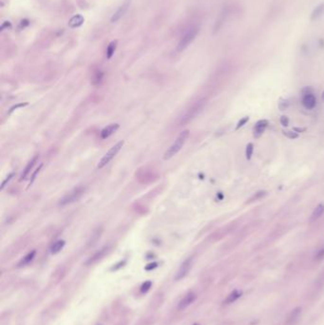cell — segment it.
Masks as SVG:
<instances>
[{"mask_svg":"<svg viewBox=\"0 0 324 325\" xmlns=\"http://www.w3.org/2000/svg\"><path fill=\"white\" fill-rule=\"evenodd\" d=\"M324 12V3H321L319 5H317L314 11H312L311 13V20L314 21V20H317V18H319L321 15L323 14Z\"/></svg>","mask_w":324,"mask_h":325,"instance_id":"cell-17","label":"cell"},{"mask_svg":"<svg viewBox=\"0 0 324 325\" xmlns=\"http://www.w3.org/2000/svg\"><path fill=\"white\" fill-rule=\"evenodd\" d=\"M228 14V8H223V10L222 11L221 14L219 15V17L217 19V21H216L215 23V26H214V34H216L218 32V30L222 28V26L223 25L224 21H225V18L227 16Z\"/></svg>","mask_w":324,"mask_h":325,"instance_id":"cell-13","label":"cell"},{"mask_svg":"<svg viewBox=\"0 0 324 325\" xmlns=\"http://www.w3.org/2000/svg\"><path fill=\"white\" fill-rule=\"evenodd\" d=\"M13 176H14V173H13V172H11V174L8 176V177H6V179H5V180L3 181V183H2V185H1V190H3V189H4V187H6V184H7V183H9V182H10V181L12 179V177H13Z\"/></svg>","mask_w":324,"mask_h":325,"instance_id":"cell-30","label":"cell"},{"mask_svg":"<svg viewBox=\"0 0 324 325\" xmlns=\"http://www.w3.org/2000/svg\"><path fill=\"white\" fill-rule=\"evenodd\" d=\"M151 285H152V282H146L143 285H142V287H141V291L143 292V293H146V292H147L150 288H151Z\"/></svg>","mask_w":324,"mask_h":325,"instance_id":"cell-28","label":"cell"},{"mask_svg":"<svg viewBox=\"0 0 324 325\" xmlns=\"http://www.w3.org/2000/svg\"><path fill=\"white\" fill-rule=\"evenodd\" d=\"M323 259H324V247H323V248H321L315 256V260H317V261H319V260H321Z\"/></svg>","mask_w":324,"mask_h":325,"instance_id":"cell-29","label":"cell"},{"mask_svg":"<svg viewBox=\"0 0 324 325\" xmlns=\"http://www.w3.org/2000/svg\"><path fill=\"white\" fill-rule=\"evenodd\" d=\"M249 121V117L247 116V117H243V118H241L239 122H238V124H237V127H236V129L238 130L239 129H241V127H243L244 125H245V124L246 123H247Z\"/></svg>","mask_w":324,"mask_h":325,"instance_id":"cell-27","label":"cell"},{"mask_svg":"<svg viewBox=\"0 0 324 325\" xmlns=\"http://www.w3.org/2000/svg\"><path fill=\"white\" fill-rule=\"evenodd\" d=\"M83 22H84V17L82 16V15L77 14L70 20L69 26L70 28H77V27H80L83 24Z\"/></svg>","mask_w":324,"mask_h":325,"instance_id":"cell-18","label":"cell"},{"mask_svg":"<svg viewBox=\"0 0 324 325\" xmlns=\"http://www.w3.org/2000/svg\"><path fill=\"white\" fill-rule=\"evenodd\" d=\"M189 137V130L186 129L180 133V135L177 137V139L174 141V143L170 146L164 155V160H169L171 159L173 156H175L176 154L182 149V147L186 144L187 140Z\"/></svg>","mask_w":324,"mask_h":325,"instance_id":"cell-1","label":"cell"},{"mask_svg":"<svg viewBox=\"0 0 324 325\" xmlns=\"http://www.w3.org/2000/svg\"><path fill=\"white\" fill-rule=\"evenodd\" d=\"M106 251H107V247H106V246L103 247L102 249H100L99 251H97L96 253H94L93 256L89 258V260L87 261V264H94V262L98 261L101 258H103V257L105 256V254L106 253Z\"/></svg>","mask_w":324,"mask_h":325,"instance_id":"cell-16","label":"cell"},{"mask_svg":"<svg viewBox=\"0 0 324 325\" xmlns=\"http://www.w3.org/2000/svg\"><path fill=\"white\" fill-rule=\"evenodd\" d=\"M196 300V295L193 293V292H188L186 296H184L181 301L179 302V305H178V309L179 310H184V309H187L190 304H192L194 302V300Z\"/></svg>","mask_w":324,"mask_h":325,"instance_id":"cell-7","label":"cell"},{"mask_svg":"<svg viewBox=\"0 0 324 325\" xmlns=\"http://www.w3.org/2000/svg\"><path fill=\"white\" fill-rule=\"evenodd\" d=\"M266 194H267L266 191H259V192H257V193L253 196V198L250 199V202H253V201H257L258 199H260V198H262V197H264Z\"/></svg>","mask_w":324,"mask_h":325,"instance_id":"cell-26","label":"cell"},{"mask_svg":"<svg viewBox=\"0 0 324 325\" xmlns=\"http://www.w3.org/2000/svg\"><path fill=\"white\" fill-rule=\"evenodd\" d=\"M300 314H301V308L298 307L296 309H294L290 315L288 316V318H287V324L289 325H294L299 318L300 317Z\"/></svg>","mask_w":324,"mask_h":325,"instance_id":"cell-14","label":"cell"},{"mask_svg":"<svg viewBox=\"0 0 324 325\" xmlns=\"http://www.w3.org/2000/svg\"><path fill=\"white\" fill-rule=\"evenodd\" d=\"M193 325H200V324H198V323H194Z\"/></svg>","mask_w":324,"mask_h":325,"instance_id":"cell-38","label":"cell"},{"mask_svg":"<svg viewBox=\"0 0 324 325\" xmlns=\"http://www.w3.org/2000/svg\"><path fill=\"white\" fill-rule=\"evenodd\" d=\"M293 129H294L295 132H303L306 130V129H304V128H294Z\"/></svg>","mask_w":324,"mask_h":325,"instance_id":"cell-36","label":"cell"},{"mask_svg":"<svg viewBox=\"0 0 324 325\" xmlns=\"http://www.w3.org/2000/svg\"><path fill=\"white\" fill-rule=\"evenodd\" d=\"M192 261H193V258H188L181 264V266L178 269V271L176 273V276H175V280L176 281L182 280V278H183L184 277L188 274V272H189V270L191 268V265H192Z\"/></svg>","mask_w":324,"mask_h":325,"instance_id":"cell-6","label":"cell"},{"mask_svg":"<svg viewBox=\"0 0 324 325\" xmlns=\"http://www.w3.org/2000/svg\"><path fill=\"white\" fill-rule=\"evenodd\" d=\"M85 192V187H77L69 193H67L62 199L60 200L59 205L60 206H65L68 205H70L74 202H77L84 194Z\"/></svg>","mask_w":324,"mask_h":325,"instance_id":"cell-3","label":"cell"},{"mask_svg":"<svg viewBox=\"0 0 324 325\" xmlns=\"http://www.w3.org/2000/svg\"><path fill=\"white\" fill-rule=\"evenodd\" d=\"M206 104V98H203L199 101H197L191 107L183 113V115L181 118V124H187L189 121H191L193 118H195L200 111H203Z\"/></svg>","mask_w":324,"mask_h":325,"instance_id":"cell-2","label":"cell"},{"mask_svg":"<svg viewBox=\"0 0 324 325\" xmlns=\"http://www.w3.org/2000/svg\"><path fill=\"white\" fill-rule=\"evenodd\" d=\"M129 4H130V0H126L125 3L123 4V5L117 10V11L113 14V16H112V18H111V21H112V22L118 21V20L123 16V15H124V14L126 13V11H128V7H129Z\"/></svg>","mask_w":324,"mask_h":325,"instance_id":"cell-9","label":"cell"},{"mask_svg":"<svg viewBox=\"0 0 324 325\" xmlns=\"http://www.w3.org/2000/svg\"><path fill=\"white\" fill-rule=\"evenodd\" d=\"M281 125H282L283 127H287V126L289 125V119H288V117L285 116V115L281 116Z\"/></svg>","mask_w":324,"mask_h":325,"instance_id":"cell-31","label":"cell"},{"mask_svg":"<svg viewBox=\"0 0 324 325\" xmlns=\"http://www.w3.org/2000/svg\"><path fill=\"white\" fill-rule=\"evenodd\" d=\"M28 104L27 103H25V104H19V105H17V106H13V107H11V111H10V113L12 111H14L15 110V108H17V107H20V106H27Z\"/></svg>","mask_w":324,"mask_h":325,"instance_id":"cell-35","label":"cell"},{"mask_svg":"<svg viewBox=\"0 0 324 325\" xmlns=\"http://www.w3.org/2000/svg\"><path fill=\"white\" fill-rule=\"evenodd\" d=\"M268 120H259L256 125H255V128H254V136L255 137H259L262 133L264 132L265 129L267 128L268 126Z\"/></svg>","mask_w":324,"mask_h":325,"instance_id":"cell-10","label":"cell"},{"mask_svg":"<svg viewBox=\"0 0 324 325\" xmlns=\"http://www.w3.org/2000/svg\"><path fill=\"white\" fill-rule=\"evenodd\" d=\"M321 99H322V101L324 102V91L322 92V95H321Z\"/></svg>","mask_w":324,"mask_h":325,"instance_id":"cell-37","label":"cell"},{"mask_svg":"<svg viewBox=\"0 0 324 325\" xmlns=\"http://www.w3.org/2000/svg\"><path fill=\"white\" fill-rule=\"evenodd\" d=\"M116 46H117V42L116 41H112L106 48V57L110 59L112 57V55L114 54V52L116 50Z\"/></svg>","mask_w":324,"mask_h":325,"instance_id":"cell-23","label":"cell"},{"mask_svg":"<svg viewBox=\"0 0 324 325\" xmlns=\"http://www.w3.org/2000/svg\"><path fill=\"white\" fill-rule=\"evenodd\" d=\"M198 33H199V28L198 27L192 26L190 29H188V30L186 34H184V35L182 36V38L181 39V41L178 44V47H177L178 52H182L186 48H187L188 45L195 39V37L197 36Z\"/></svg>","mask_w":324,"mask_h":325,"instance_id":"cell-4","label":"cell"},{"mask_svg":"<svg viewBox=\"0 0 324 325\" xmlns=\"http://www.w3.org/2000/svg\"><path fill=\"white\" fill-rule=\"evenodd\" d=\"M302 104L307 110H312V108H314L316 106V104H317V99H316L314 93L303 95L302 96Z\"/></svg>","mask_w":324,"mask_h":325,"instance_id":"cell-8","label":"cell"},{"mask_svg":"<svg viewBox=\"0 0 324 325\" xmlns=\"http://www.w3.org/2000/svg\"><path fill=\"white\" fill-rule=\"evenodd\" d=\"M35 251L34 250V251H32V252H29V253H28L20 261H19V264H18V266H24V265H27V264H29V262L30 261H32L34 259V257H35Z\"/></svg>","mask_w":324,"mask_h":325,"instance_id":"cell-19","label":"cell"},{"mask_svg":"<svg viewBox=\"0 0 324 325\" xmlns=\"http://www.w3.org/2000/svg\"><path fill=\"white\" fill-rule=\"evenodd\" d=\"M120 128L119 124H111V125L106 127L100 133V136L102 139H106L109 138L110 136H111L113 133L116 132V130Z\"/></svg>","mask_w":324,"mask_h":325,"instance_id":"cell-11","label":"cell"},{"mask_svg":"<svg viewBox=\"0 0 324 325\" xmlns=\"http://www.w3.org/2000/svg\"><path fill=\"white\" fill-rule=\"evenodd\" d=\"M324 213V204H319L316 206V208L314 209L311 218H310V222H316L317 220H318L320 217L323 215Z\"/></svg>","mask_w":324,"mask_h":325,"instance_id":"cell-15","label":"cell"},{"mask_svg":"<svg viewBox=\"0 0 324 325\" xmlns=\"http://www.w3.org/2000/svg\"><path fill=\"white\" fill-rule=\"evenodd\" d=\"M64 245H65V241H63V240H60V241H55L52 245V247H51V253L52 254H57L58 252H60L61 250H62Z\"/></svg>","mask_w":324,"mask_h":325,"instance_id":"cell-20","label":"cell"},{"mask_svg":"<svg viewBox=\"0 0 324 325\" xmlns=\"http://www.w3.org/2000/svg\"><path fill=\"white\" fill-rule=\"evenodd\" d=\"M42 166H43V165H39V167H38V168H37V169L35 170V171H34V173L33 174V176H32V180H30V182H29V185H30V184H32V183H34V181L35 180V178H36V175H37V174L39 173V171H40V170H41Z\"/></svg>","mask_w":324,"mask_h":325,"instance_id":"cell-32","label":"cell"},{"mask_svg":"<svg viewBox=\"0 0 324 325\" xmlns=\"http://www.w3.org/2000/svg\"><path fill=\"white\" fill-rule=\"evenodd\" d=\"M282 133L284 136H286L289 139H297L299 137V134L297 132H293V131H289V130H283Z\"/></svg>","mask_w":324,"mask_h":325,"instance_id":"cell-25","label":"cell"},{"mask_svg":"<svg viewBox=\"0 0 324 325\" xmlns=\"http://www.w3.org/2000/svg\"><path fill=\"white\" fill-rule=\"evenodd\" d=\"M253 151H254V146L252 143H249L247 146H246V149H245V156L248 161L251 160V158H252Z\"/></svg>","mask_w":324,"mask_h":325,"instance_id":"cell-24","label":"cell"},{"mask_svg":"<svg viewBox=\"0 0 324 325\" xmlns=\"http://www.w3.org/2000/svg\"><path fill=\"white\" fill-rule=\"evenodd\" d=\"M302 96L303 95H306V94H311L313 93V88L311 87H306L302 89Z\"/></svg>","mask_w":324,"mask_h":325,"instance_id":"cell-33","label":"cell"},{"mask_svg":"<svg viewBox=\"0 0 324 325\" xmlns=\"http://www.w3.org/2000/svg\"><path fill=\"white\" fill-rule=\"evenodd\" d=\"M38 158H39V156L38 155H35L32 160H30L29 163H28V165H26V167H25V169L23 170V173H22V175H21V179H20V181H23V180H26L27 179V177L29 175V173H30V171H32V169L34 168V166L35 165V164L37 163V161H38Z\"/></svg>","mask_w":324,"mask_h":325,"instance_id":"cell-12","label":"cell"},{"mask_svg":"<svg viewBox=\"0 0 324 325\" xmlns=\"http://www.w3.org/2000/svg\"><path fill=\"white\" fill-rule=\"evenodd\" d=\"M103 77H104V73L101 70H97L94 74L93 77H92L91 82L94 86H98L101 84V82L103 81Z\"/></svg>","mask_w":324,"mask_h":325,"instance_id":"cell-21","label":"cell"},{"mask_svg":"<svg viewBox=\"0 0 324 325\" xmlns=\"http://www.w3.org/2000/svg\"><path fill=\"white\" fill-rule=\"evenodd\" d=\"M241 292H239V291H237V290H235V291H233L232 293H231L230 294V295L227 297V299L225 300V303H227V304H229V303H232V302H234L235 300H237L240 297H241Z\"/></svg>","mask_w":324,"mask_h":325,"instance_id":"cell-22","label":"cell"},{"mask_svg":"<svg viewBox=\"0 0 324 325\" xmlns=\"http://www.w3.org/2000/svg\"><path fill=\"white\" fill-rule=\"evenodd\" d=\"M288 106H289L288 101H282V102H280V104H279V107H280L281 111H284L285 108L288 107Z\"/></svg>","mask_w":324,"mask_h":325,"instance_id":"cell-34","label":"cell"},{"mask_svg":"<svg viewBox=\"0 0 324 325\" xmlns=\"http://www.w3.org/2000/svg\"><path fill=\"white\" fill-rule=\"evenodd\" d=\"M123 146H124V141H121V142L117 143L116 145H114V146L103 156V158L100 160V162H99L97 167H98L99 169H101V168H103L104 166H106L107 164H109V163L117 155V153L121 150V148L123 147Z\"/></svg>","mask_w":324,"mask_h":325,"instance_id":"cell-5","label":"cell"}]
</instances>
